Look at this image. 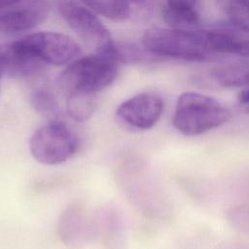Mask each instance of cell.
Masks as SVG:
<instances>
[{"instance_id": "1", "label": "cell", "mask_w": 249, "mask_h": 249, "mask_svg": "<svg viewBox=\"0 0 249 249\" xmlns=\"http://www.w3.org/2000/svg\"><path fill=\"white\" fill-rule=\"evenodd\" d=\"M121 62L115 44L105 52L96 53L72 62L58 77V86L67 95L74 91L95 92L110 86L118 76Z\"/></svg>"}, {"instance_id": "2", "label": "cell", "mask_w": 249, "mask_h": 249, "mask_svg": "<svg viewBox=\"0 0 249 249\" xmlns=\"http://www.w3.org/2000/svg\"><path fill=\"white\" fill-rule=\"evenodd\" d=\"M230 110L215 98L194 91L182 93L172 118L174 127L186 136H197L231 119Z\"/></svg>"}, {"instance_id": "3", "label": "cell", "mask_w": 249, "mask_h": 249, "mask_svg": "<svg viewBox=\"0 0 249 249\" xmlns=\"http://www.w3.org/2000/svg\"><path fill=\"white\" fill-rule=\"evenodd\" d=\"M142 45L151 53L188 61H202L212 53L206 30H180L153 27L142 36Z\"/></svg>"}, {"instance_id": "4", "label": "cell", "mask_w": 249, "mask_h": 249, "mask_svg": "<svg viewBox=\"0 0 249 249\" xmlns=\"http://www.w3.org/2000/svg\"><path fill=\"white\" fill-rule=\"evenodd\" d=\"M78 148V137L61 120L48 122L35 130L29 139L32 157L46 165L64 162L77 152Z\"/></svg>"}, {"instance_id": "5", "label": "cell", "mask_w": 249, "mask_h": 249, "mask_svg": "<svg viewBox=\"0 0 249 249\" xmlns=\"http://www.w3.org/2000/svg\"><path fill=\"white\" fill-rule=\"evenodd\" d=\"M27 55L54 65L66 64L81 52L80 45L70 36L57 32H38L12 43Z\"/></svg>"}, {"instance_id": "6", "label": "cell", "mask_w": 249, "mask_h": 249, "mask_svg": "<svg viewBox=\"0 0 249 249\" xmlns=\"http://www.w3.org/2000/svg\"><path fill=\"white\" fill-rule=\"evenodd\" d=\"M58 10L69 27L96 53L104 52L114 44L107 28L88 8L72 0H59Z\"/></svg>"}, {"instance_id": "7", "label": "cell", "mask_w": 249, "mask_h": 249, "mask_svg": "<svg viewBox=\"0 0 249 249\" xmlns=\"http://www.w3.org/2000/svg\"><path fill=\"white\" fill-rule=\"evenodd\" d=\"M163 108L164 104L160 95L142 92L120 104L116 115L125 125L137 130H147L158 123Z\"/></svg>"}, {"instance_id": "8", "label": "cell", "mask_w": 249, "mask_h": 249, "mask_svg": "<svg viewBox=\"0 0 249 249\" xmlns=\"http://www.w3.org/2000/svg\"><path fill=\"white\" fill-rule=\"evenodd\" d=\"M47 0H14L0 6V33L31 29L47 18Z\"/></svg>"}, {"instance_id": "9", "label": "cell", "mask_w": 249, "mask_h": 249, "mask_svg": "<svg viewBox=\"0 0 249 249\" xmlns=\"http://www.w3.org/2000/svg\"><path fill=\"white\" fill-rule=\"evenodd\" d=\"M206 41L208 49L212 53H217L249 57V35L247 32L224 28L206 30Z\"/></svg>"}, {"instance_id": "10", "label": "cell", "mask_w": 249, "mask_h": 249, "mask_svg": "<svg viewBox=\"0 0 249 249\" xmlns=\"http://www.w3.org/2000/svg\"><path fill=\"white\" fill-rule=\"evenodd\" d=\"M66 96L67 114L76 122H86L95 112L97 96L95 92L74 91Z\"/></svg>"}, {"instance_id": "11", "label": "cell", "mask_w": 249, "mask_h": 249, "mask_svg": "<svg viewBox=\"0 0 249 249\" xmlns=\"http://www.w3.org/2000/svg\"><path fill=\"white\" fill-rule=\"evenodd\" d=\"M112 19L138 21L149 17L151 5L149 0H110Z\"/></svg>"}, {"instance_id": "12", "label": "cell", "mask_w": 249, "mask_h": 249, "mask_svg": "<svg viewBox=\"0 0 249 249\" xmlns=\"http://www.w3.org/2000/svg\"><path fill=\"white\" fill-rule=\"evenodd\" d=\"M216 2L237 29L249 33V0H216Z\"/></svg>"}, {"instance_id": "13", "label": "cell", "mask_w": 249, "mask_h": 249, "mask_svg": "<svg viewBox=\"0 0 249 249\" xmlns=\"http://www.w3.org/2000/svg\"><path fill=\"white\" fill-rule=\"evenodd\" d=\"M162 17L170 28L180 30L198 29L199 15L196 10H176L165 6Z\"/></svg>"}, {"instance_id": "14", "label": "cell", "mask_w": 249, "mask_h": 249, "mask_svg": "<svg viewBox=\"0 0 249 249\" xmlns=\"http://www.w3.org/2000/svg\"><path fill=\"white\" fill-rule=\"evenodd\" d=\"M31 103L34 109L49 122L60 121L61 111L55 98L46 90H37L32 94Z\"/></svg>"}, {"instance_id": "15", "label": "cell", "mask_w": 249, "mask_h": 249, "mask_svg": "<svg viewBox=\"0 0 249 249\" xmlns=\"http://www.w3.org/2000/svg\"><path fill=\"white\" fill-rule=\"evenodd\" d=\"M220 83L224 87L249 86V69L236 74H224L220 78Z\"/></svg>"}, {"instance_id": "16", "label": "cell", "mask_w": 249, "mask_h": 249, "mask_svg": "<svg viewBox=\"0 0 249 249\" xmlns=\"http://www.w3.org/2000/svg\"><path fill=\"white\" fill-rule=\"evenodd\" d=\"M88 7L91 10L97 12L98 14L107 17L109 18H112L110 0H82Z\"/></svg>"}, {"instance_id": "17", "label": "cell", "mask_w": 249, "mask_h": 249, "mask_svg": "<svg viewBox=\"0 0 249 249\" xmlns=\"http://www.w3.org/2000/svg\"><path fill=\"white\" fill-rule=\"evenodd\" d=\"M198 0H166V7L176 10H196Z\"/></svg>"}, {"instance_id": "18", "label": "cell", "mask_w": 249, "mask_h": 249, "mask_svg": "<svg viewBox=\"0 0 249 249\" xmlns=\"http://www.w3.org/2000/svg\"><path fill=\"white\" fill-rule=\"evenodd\" d=\"M238 102L244 111L249 113V89H243L238 94Z\"/></svg>"}, {"instance_id": "19", "label": "cell", "mask_w": 249, "mask_h": 249, "mask_svg": "<svg viewBox=\"0 0 249 249\" xmlns=\"http://www.w3.org/2000/svg\"><path fill=\"white\" fill-rule=\"evenodd\" d=\"M11 1H14V0H0V6H1V5H4V4H6V3H9V2H11Z\"/></svg>"}, {"instance_id": "20", "label": "cell", "mask_w": 249, "mask_h": 249, "mask_svg": "<svg viewBox=\"0 0 249 249\" xmlns=\"http://www.w3.org/2000/svg\"><path fill=\"white\" fill-rule=\"evenodd\" d=\"M1 73H2V70H1V67H0V76H1Z\"/></svg>"}]
</instances>
